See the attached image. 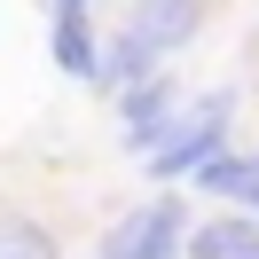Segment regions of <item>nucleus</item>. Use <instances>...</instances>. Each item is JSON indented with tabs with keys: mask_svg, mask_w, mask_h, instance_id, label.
I'll use <instances>...</instances> for the list:
<instances>
[{
	"mask_svg": "<svg viewBox=\"0 0 259 259\" xmlns=\"http://www.w3.org/2000/svg\"><path fill=\"white\" fill-rule=\"evenodd\" d=\"M228 118H236V87H212V95L196 102L189 118H173V126H165V142L149 149V173H157V181H173V173H196V165H212V157H220Z\"/></svg>",
	"mask_w": 259,
	"mask_h": 259,
	"instance_id": "f257e3e1",
	"label": "nucleus"
},
{
	"mask_svg": "<svg viewBox=\"0 0 259 259\" xmlns=\"http://www.w3.org/2000/svg\"><path fill=\"white\" fill-rule=\"evenodd\" d=\"M181 236H189V212H181V196H149V204H134L126 220L102 236V259H173Z\"/></svg>",
	"mask_w": 259,
	"mask_h": 259,
	"instance_id": "f03ea898",
	"label": "nucleus"
},
{
	"mask_svg": "<svg viewBox=\"0 0 259 259\" xmlns=\"http://www.w3.org/2000/svg\"><path fill=\"white\" fill-rule=\"evenodd\" d=\"M196 0H134V16H126V39H142L149 55H165V48H181V39L196 32Z\"/></svg>",
	"mask_w": 259,
	"mask_h": 259,
	"instance_id": "7ed1b4c3",
	"label": "nucleus"
},
{
	"mask_svg": "<svg viewBox=\"0 0 259 259\" xmlns=\"http://www.w3.org/2000/svg\"><path fill=\"white\" fill-rule=\"evenodd\" d=\"M165 126H173V87H165V79L126 87V149H134V157H149V149L165 142Z\"/></svg>",
	"mask_w": 259,
	"mask_h": 259,
	"instance_id": "20e7f679",
	"label": "nucleus"
},
{
	"mask_svg": "<svg viewBox=\"0 0 259 259\" xmlns=\"http://www.w3.org/2000/svg\"><path fill=\"white\" fill-rule=\"evenodd\" d=\"M189 259H259V220L220 212V220L189 228Z\"/></svg>",
	"mask_w": 259,
	"mask_h": 259,
	"instance_id": "39448f33",
	"label": "nucleus"
},
{
	"mask_svg": "<svg viewBox=\"0 0 259 259\" xmlns=\"http://www.w3.org/2000/svg\"><path fill=\"white\" fill-rule=\"evenodd\" d=\"M102 48L95 32H87V8H55V71H71V79H95Z\"/></svg>",
	"mask_w": 259,
	"mask_h": 259,
	"instance_id": "423d86ee",
	"label": "nucleus"
},
{
	"mask_svg": "<svg viewBox=\"0 0 259 259\" xmlns=\"http://www.w3.org/2000/svg\"><path fill=\"white\" fill-rule=\"evenodd\" d=\"M95 79H110V87H142V79H157V55H149L142 39H126V32H118L110 48H102V63H95Z\"/></svg>",
	"mask_w": 259,
	"mask_h": 259,
	"instance_id": "0eeeda50",
	"label": "nucleus"
},
{
	"mask_svg": "<svg viewBox=\"0 0 259 259\" xmlns=\"http://www.w3.org/2000/svg\"><path fill=\"white\" fill-rule=\"evenodd\" d=\"M196 189H212V196H251L259 189V157H212V165H196Z\"/></svg>",
	"mask_w": 259,
	"mask_h": 259,
	"instance_id": "6e6552de",
	"label": "nucleus"
},
{
	"mask_svg": "<svg viewBox=\"0 0 259 259\" xmlns=\"http://www.w3.org/2000/svg\"><path fill=\"white\" fill-rule=\"evenodd\" d=\"M0 259H55V236L39 220H16V212H0Z\"/></svg>",
	"mask_w": 259,
	"mask_h": 259,
	"instance_id": "1a4fd4ad",
	"label": "nucleus"
},
{
	"mask_svg": "<svg viewBox=\"0 0 259 259\" xmlns=\"http://www.w3.org/2000/svg\"><path fill=\"white\" fill-rule=\"evenodd\" d=\"M55 8H87V0H55Z\"/></svg>",
	"mask_w": 259,
	"mask_h": 259,
	"instance_id": "9d476101",
	"label": "nucleus"
}]
</instances>
